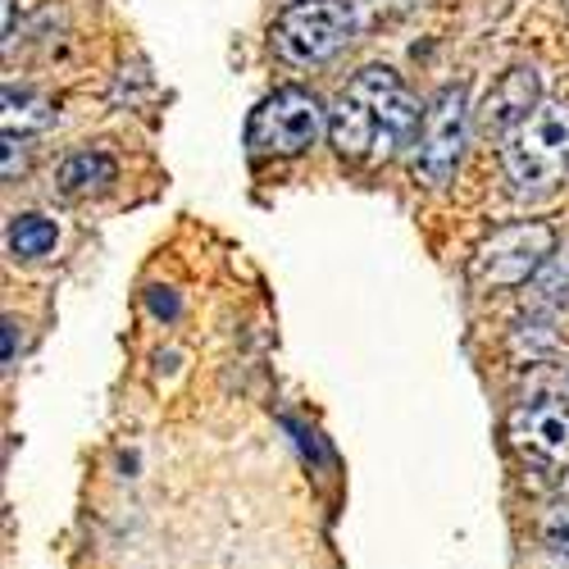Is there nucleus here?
<instances>
[{
	"instance_id": "f257e3e1",
	"label": "nucleus",
	"mask_w": 569,
	"mask_h": 569,
	"mask_svg": "<svg viewBox=\"0 0 569 569\" xmlns=\"http://www.w3.org/2000/svg\"><path fill=\"white\" fill-rule=\"evenodd\" d=\"M419 128V101L410 87L388 69L369 64L360 69L328 110V141L351 164L392 160Z\"/></svg>"
},
{
	"instance_id": "f03ea898",
	"label": "nucleus",
	"mask_w": 569,
	"mask_h": 569,
	"mask_svg": "<svg viewBox=\"0 0 569 569\" xmlns=\"http://www.w3.org/2000/svg\"><path fill=\"white\" fill-rule=\"evenodd\" d=\"M501 164H506L515 197L538 201V197L560 192V182L569 178V106L565 101H542L506 137Z\"/></svg>"
},
{
	"instance_id": "7ed1b4c3",
	"label": "nucleus",
	"mask_w": 569,
	"mask_h": 569,
	"mask_svg": "<svg viewBox=\"0 0 569 569\" xmlns=\"http://www.w3.org/2000/svg\"><path fill=\"white\" fill-rule=\"evenodd\" d=\"M556 256V228L547 219H519L497 228L479 251L469 256V282L479 292H510L525 288L542 273V264Z\"/></svg>"
},
{
	"instance_id": "20e7f679",
	"label": "nucleus",
	"mask_w": 569,
	"mask_h": 569,
	"mask_svg": "<svg viewBox=\"0 0 569 569\" xmlns=\"http://www.w3.org/2000/svg\"><path fill=\"white\" fill-rule=\"evenodd\" d=\"M328 132V110L310 97L306 87H278L251 110L247 147L256 156H301Z\"/></svg>"
},
{
	"instance_id": "39448f33",
	"label": "nucleus",
	"mask_w": 569,
	"mask_h": 569,
	"mask_svg": "<svg viewBox=\"0 0 569 569\" xmlns=\"http://www.w3.org/2000/svg\"><path fill=\"white\" fill-rule=\"evenodd\" d=\"M351 28L356 19L342 0H297L273 23V51L288 64H319L342 51Z\"/></svg>"
},
{
	"instance_id": "423d86ee",
	"label": "nucleus",
	"mask_w": 569,
	"mask_h": 569,
	"mask_svg": "<svg viewBox=\"0 0 569 569\" xmlns=\"http://www.w3.org/2000/svg\"><path fill=\"white\" fill-rule=\"evenodd\" d=\"M469 137V110H465V87H442L438 101L423 114V132H419V151H415V178L429 187H447L460 151Z\"/></svg>"
},
{
	"instance_id": "0eeeda50",
	"label": "nucleus",
	"mask_w": 569,
	"mask_h": 569,
	"mask_svg": "<svg viewBox=\"0 0 569 569\" xmlns=\"http://www.w3.org/2000/svg\"><path fill=\"white\" fill-rule=\"evenodd\" d=\"M506 438H510L515 456L525 465H538V469H551V473H569V406L533 401V406L510 410Z\"/></svg>"
},
{
	"instance_id": "6e6552de",
	"label": "nucleus",
	"mask_w": 569,
	"mask_h": 569,
	"mask_svg": "<svg viewBox=\"0 0 569 569\" xmlns=\"http://www.w3.org/2000/svg\"><path fill=\"white\" fill-rule=\"evenodd\" d=\"M538 106H542V78H538V69H533V64L506 69V73L488 87L483 110H479V128H483L488 137H510Z\"/></svg>"
},
{
	"instance_id": "1a4fd4ad",
	"label": "nucleus",
	"mask_w": 569,
	"mask_h": 569,
	"mask_svg": "<svg viewBox=\"0 0 569 569\" xmlns=\"http://www.w3.org/2000/svg\"><path fill=\"white\" fill-rule=\"evenodd\" d=\"M114 178H119V164L106 151H78L56 169V187H60V197H69V201L101 197Z\"/></svg>"
},
{
	"instance_id": "9d476101",
	"label": "nucleus",
	"mask_w": 569,
	"mask_h": 569,
	"mask_svg": "<svg viewBox=\"0 0 569 569\" xmlns=\"http://www.w3.org/2000/svg\"><path fill=\"white\" fill-rule=\"evenodd\" d=\"M56 123V106L41 97V91H32V87H6V132L10 137H32V132H46Z\"/></svg>"
},
{
	"instance_id": "9b49d317",
	"label": "nucleus",
	"mask_w": 569,
	"mask_h": 569,
	"mask_svg": "<svg viewBox=\"0 0 569 569\" xmlns=\"http://www.w3.org/2000/svg\"><path fill=\"white\" fill-rule=\"evenodd\" d=\"M56 237H60V228H56L51 219L19 214V219L10 223V251H14L19 260H37V256H46V251L56 247Z\"/></svg>"
},
{
	"instance_id": "f8f14e48",
	"label": "nucleus",
	"mask_w": 569,
	"mask_h": 569,
	"mask_svg": "<svg viewBox=\"0 0 569 569\" xmlns=\"http://www.w3.org/2000/svg\"><path fill=\"white\" fill-rule=\"evenodd\" d=\"M542 542H547L556 556L569 560V501H565V506H551V510L542 515Z\"/></svg>"
},
{
	"instance_id": "ddd939ff",
	"label": "nucleus",
	"mask_w": 569,
	"mask_h": 569,
	"mask_svg": "<svg viewBox=\"0 0 569 569\" xmlns=\"http://www.w3.org/2000/svg\"><path fill=\"white\" fill-rule=\"evenodd\" d=\"M23 173V137H10L6 132V178Z\"/></svg>"
},
{
	"instance_id": "4468645a",
	"label": "nucleus",
	"mask_w": 569,
	"mask_h": 569,
	"mask_svg": "<svg viewBox=\"0 0 569 569\" xmlns=\"http://www.w3.org/2000/svg\"><path fill=\"white\" fill-rule=\"evenodd\" d=\"M151 306H156L160 315H173V310H178V301H173V297H160V288H156V297H151Z\"/></svg>"
},
{
	"instance_id": "2eb2a0df",
	"label": "nucleus",
	"mask_w": 569,
	"mask_h": 569,
	"mask_svg": "<svg viewBox=\"0 0 569 569\" xmlns=\"http://www.w3.org/2000/svg\"><path fill=\"white\" fill-rule=\"evenodd\" d=\"M6 365H14V319H6Z\"/></svg>"
},
{
	"instance_id": "dca6fc26",
	"label": "nucleus",
	"mask_w": 569,
	"mask_h": 569,
	"mask_svg": "<svg viewBox=\"0 0 569 569\" xmlns=\"http://www.w3.org/2000/svg\"><path fill=\"white\" fill-rule=\"evenodd\" d=\"M14 41V0H6V46Z\"/></svg>"
}]
</instances>
